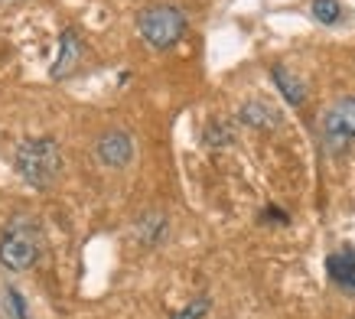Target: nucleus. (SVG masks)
Here are the masks:
<instances>
[{
	"label": "nucleus",
	"mask_w": 355,
	"mask_h": 319,
	"mask_svg": "<svg viewBox=\"0 0 355 319\" xmlns=\"http://www.w3.org/2000/svg\"><path fill=\"white\" fill-rule=\"evenodd\" d=\"M13 170L33 189H49L62 170V147L55 137H26L13 153Z\"/></svg>",
	"instance_id": "obj_1"
},
{
	"label": "nucleus",
	"mask_w": 355,
	"mask_h": 319,
	"mask_svg": "<svg viewBox=\"0 0 355 319\" xmlns=\"http://www.w3.org/2000/svg\"><path fill=\"white\" fill-rule=\"evenodd\" d=\"M310 13H313V20L316 23H323V26H336V23L343 20V3H339V0H313Z\"/></svg>",
	"instance_id": "obj_10"
},
{
	"label": "nucleus",
	"mask_w": 355,
	"mask_h": 319,
	"mask_svg": "<svg viewBox=\"0 0 355 319\" xmlns=\"http://www.w3.org/2000/svg\"><path fill=\"white\" fill-rule=\"evenodd\" d=\"M326 274L343 293L355 297V248H343L326 257Z\"/></svg>",
	"instance_id": "obj_7"
},
{
	"label": "nucleus",
	"mask_w": 355,
	"mask_h": 319,
	"mask_svg": "<svg viewBox=\"0 0 355 319\" xmlns=\"http://www.w3.org/2000/svg\"><path fill=\"white\" fill-rule=\"evenodd\" d=\"M205 144H212V147L232 144V128H228L225 121H212V124H209V134H205Z\"/></svg>",
	"instance_id": "obj_11"
},
{
	"label": "nucleus",
	"mask_w": 355,
	"mask_h": 319,
	"mask_svg": "<svg viewBox=\"0 0 355 319\" xmlns=\"http://www.w3.org/2000/svg\"><path fill=\"white\" fill-rule=\"evenodd\" d=\"M205 309H209V300H196L193 307L180 309V313H173V319H202Z\"/></svg>",
	"instance_id": "obj_12"
},
{
	"label": "nucleus",
	"mask_w": 355,
	"mask_h": 319,
	"mask_svg": "<svg viewBox=\"0 0 355 319\" xmlns=\"http://www.w3.org/2000/svg\"><path fill=\"white\" fill-rule=\"evenodd\" d=\"M238 117H241V124H248V128H254V130H274L284 121L277 107L268 105V101H245Z\"/></svg>",
	"instance_id": "obj_8"
},
{
	"label": "nucleus",
	"mask_w": 355,
	"mask_h": 319,
	"mask_svg": "<svg viewBox=\"0 0 355 319\" xmlns=\"http://www.w3.org/2000/svg\"><path fill=\"white\" fill-rule=\"evenodd\" d=\"M7 300H10V307L13 309H17V316H20V319H30V316H26V307H23V297H20V293H17V290H7Z\"/></svg>",
	"instance_id": "obj_13"
},
{
	"label": "nucleus",
	"mask_w": 355,
	"mask_h": 319,
	"mask_svg": "<svg viewBox=\"0 0 355 319\" xmlns=\"http://www.w3.org/2000/svg\"><path fill=\"white\" fill-rule=\"evenodd\" d=\"M270 78L277 82V88H280V95L287 98L293 107H300L303 101H306V92H303V85H300V78L293 72H287V65H270Z\"/></svg>",
	"instance_id": "obj_9"
},
{
	"label": "nucleus",
	"mask_w": 355,
	"mask_h": 319,
	"mask_svg": "<svg viewBox=\"0 0 355 319\" xmlns=\"http://www.w3.org/2000/svg\"><path fill=\"white\" fill-rule=\"evenodd\" d=\"M85 59V43L72 26H65L62 36H59V53H55V62L49 65V78L53 82H62L69 75H76V69Z\"/></svg>",
	"instance_id": "obj_5"
},
{
	"label": "nucleus",
	"mask_w": 355,
	"mask_h": 319,
	"mask_svg": "<svg viewBox=\"0 0 355 319\" xmlns=\"http://www.w3.org/2000/svg\"><path fill=\"white\" fill-rule=\"evenodd\" d=\"M95 157L108 170H124L134 160V140H130L128 130H105L95 144Z\"/></svg>",
	"instance_id": "obj_6"
},
{
	"label": "nucleus",
	"mask_w": 355,
	"mask_h": 319,
	"mask_svg": "<svg viewBox=\"0 0 355 319\" xmlns=\"http://www.w3.org/2000/svg\"><path fill=\"white\" fill-rule=\"evenodd\" d=\"M323 140L333 153H345L355 144V95H345L326 107Z\"/></svg>",
	"instance_id": "obj_4"
},
{
	"label": "nucleus",
	"mask_w": 355,
	"mask_h": 319,
	"mask_svg": "<svg viewBox=\"0 0 355 319\" xmlns=\"http://www.w3.org/2000/svg\"><path fill=\"white\" fill-rule=\"evenodd\" d=\"M40 251H43L40 225L30 215H13L0 234V267H7L10 274H23L40 261Z\"/></svg>",
	"instance_id": "obj_2"
},
{
	"label": "nucleus",
	"mask_w": 355,
	"mask_h": 319,
	"mask_svg": "<svg viewBox=\"0 0 355 319\" xmlns=\"http://www.w3.org/2000/svg\"><path fill=\"white\" fill-rule=\"evenodd\" d=\"M189 30V20L186 13L176 7V3H150L137 13V33L140 40L157 49V53H166L180 43Z\"/></svg>",
	"instance_id": "obj_3"
}]
</instances>
